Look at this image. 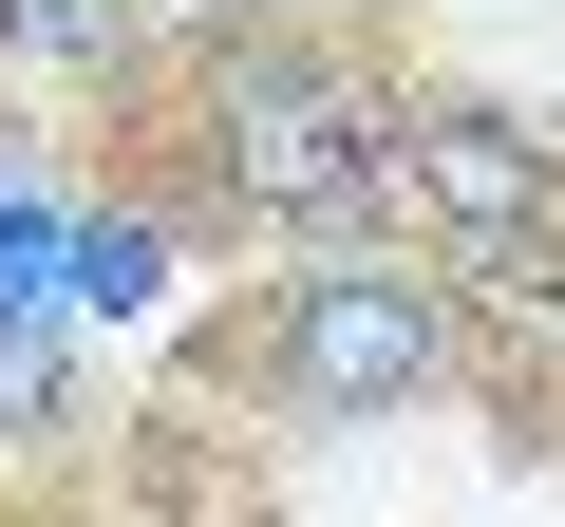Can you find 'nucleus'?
Returning a JSON list of instances; mask_svg holds the SVG:
<instances>
[{
	"label": "nucleus",
	"instance_id": "1",
	"mask_svg": "<svg viewBox=\"0 0 565 527\" xmlns=\"http://www.w3.org/2000/svg\"><path fill=\"white\" fill-rule=\"evenodd\" d=\"M452 377V283L434 264H377V245H321L302 283H282V321H264V396L282 415H396V396H434Z\"/></svg>",
	"mask_w": 565,
	"mask_h": 527
},
{
	"label": "nucleus",
	"instance_id": "2",
	"mask_svg": "<svg viewBox=\"0 0 565 527\" xmlns=\"http://www.w3.org/2000/svg\"><path fill=\"white\" fill-rule=\"evenodd\" d=\"M207 132H226V189L264 226H359L396 207V114L340 76V57H226L207 76Z\"/></svg>",
	"mask_w": 565,
	"mask_h": 527
},
{
	"label": "nucleus",
	"instance_id": "3",
	"mask_svg": "<svg viewBox=\"0 0 565 527\" xmlns=\"http://www.w3.org/2000/svg\"><path fill=\"white\" fill-rule=\"evenodd\" d=\"M396 189H415V226L471 264V283L565 302V283H546V207H565V151H546V132H509V114H471V95H415V114H396Z\"/></svg>",
	"mask_w": 565,
	"mask_h": 527
},
{
	"label": "nucleus",
	"instance_id": "4",
	"mask_svg": "<svg viewBox=\"0 0 565 527\" xmlns=\"http://www.w3.org/2000/svg\"><path fill=\"white\" fill-rule=\"evenodd\" d=\"M57 302H114V321H132V302H170V226H151V207L57 226Z\"/></svg>",
	"mask_w": 565,
	"mask_h": 527
},
{
	"label": "nucleus",
	"instance_id": "5",
	"mask_svg": "<svg viewBox=\"0 0 565 527\" xmlns=\"http://www.w3.org/2000/svg\"><path fill=\"white\" fill-rule=\"evenodd\" d=\"M39 415H57V340H39V321H0V433H39Z\"/></svg>",
	"mask_w": 565,
	"mask_h": 527
},
{
	"label": "nucleus",
	"instance_id": "6",
	"mask_svg": "<svg viewBox=\"0 0 565 527\" xmlns=\"http://www.w3.org/2000/svg\"><path fill=\"white\" fill-rule=\"evenodd\" d=\"M132 20H226V0H132Z\"/></svg>",
	"mask_w": 565,
	"mask_h": 527
}]
</instances>
